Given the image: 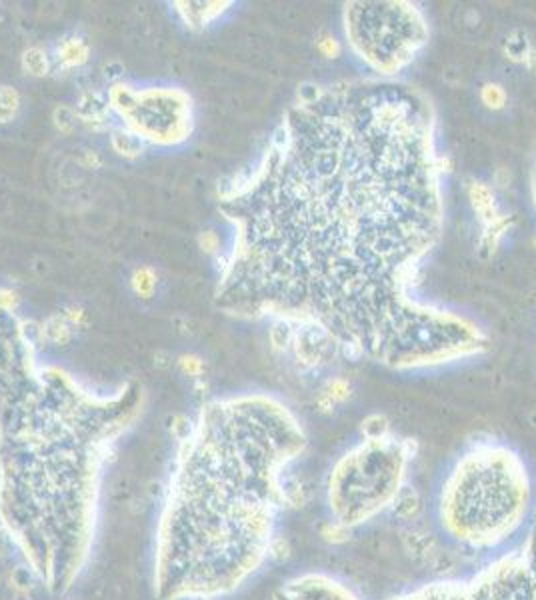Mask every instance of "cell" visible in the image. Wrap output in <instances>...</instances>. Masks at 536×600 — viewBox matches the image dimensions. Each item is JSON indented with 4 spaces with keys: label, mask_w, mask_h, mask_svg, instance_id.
I'll return each instance as SVG.
<instances>
[{
    "label": "cell",
    "mask_w": 536,
    "mask_h": 600,
    "mask_svg": "<svg viewBox=\"0 0 536 600\" xmlns=\"http://www.w3.org/2000/svg\"><path fill=\"white\" fill-rule=\"evenodd\" d=\"M415 454V440L395 434L378 440L363 438L343 452L324 482L333 520L354 530L393 509L406 487L408 464Z\"/></svg>",
    "instance_id": "obj_5"
},
{
    "label": "cell",
    "mask_w": 536,
    "mask_h": 600,
    "mask_svg": "<svg viewBox=\"0 0 536 600\" xmlns=\"http://www.w3.org/2000/svg\"><path fill=\"white\" fill-rule=\"evenodd\" d=\"M181 365H183L186 372H193V375L194 372H198L201 367H203V365H201V360H198V358H194V356H183Z\"/></svg>",
    "instance_id": "obj_20"
},
{
    "label": "cell",
    "mask_w": 536,
    "mask_h": 600,
    "mask_svg": "<svg viewBox=\"0 0 536 600\" xmlns=\"http://www.w3.org/2000/svg\"><path fill=\"white\" fill-rule=\"evenodd\" d=\"M290 556V549H288V542L283 539V537H276L270 544V552H268V560H274V562H284V560Z\"/></svg>",
    "instance_id": "obj_15"
},
{
    "label": "cell",
    "mask_w": 536,
    "mask_h": 600,
    "mask_svg": "<svg viewBox=\"0 0 536 600\" xmlns=\"http://www.w3.org/2000/svg\"><path fill=\"white\" fill-rule=\"evenodd\" d=\"M443 173L425 92L390 78L304 88L224 196L234 246L218 305L314 326L346 356L393 370L482 352L472 320L413 295L443 234Z\"/></svg>",
    "instance_id": "obj_1"
},
{
    "label": "cell",
    "mask_w": 536,
    "mask_h": 600,
    "mask_svg": "<svg viewBox=\"0 0 536 600\" xmlns=\"http://www.w3.org/2000/svg\"><path fill=\"white\" fill-rule=\"evenodd\" d=\"M535 510L532 478L515 448L488 440L448 468L436 497L446 539L470 552H498L525 529Z\"/></svg>",
    "instance_id": "obj_4"
},
{
    "label": "cell",
    "mask_w": 536,
    "mask_h": 600,
    "mask_svg": "<svg viewBox=\"0 0 536 600\" xmlns=\"http://www.w3.org/2000/svg\"><path fill=\"white\" fill-rule=\"evenodd\" d=\"M535 520H536V510H535ZM535 527H536V522H535Z\"/></svg>",
    "instance_id": "obj_22"
},
{
    "label": "cell",
    "mask_w": 536,
    "mask_h": 600,
    "mask_svg": "<svg viewBox=\"0 0 536 600\" xmlns=\"http://www.w3.org/2000/svg\"><path fill=\"white\" fill-rule=\"evenodd\" d=\"M480 98H482V102H485L488 108L498 111V108L505 106L506 92L500 84H485L482 91H480Z\"/></svg>",
    "instance_id": "obj_12"
},
{
    "label": "cell",
    "mask_w": 536,
    "mask_h": 600,
    "mask_svg": "<svg viewBox=\"0 0 536 600\" xmlns=\"http://www.w3.org/2000/svg\"><path fill=\"white\" fill-rule=\"evenodd\" d=\"M304 448L303 422L270 395L203 407L181 440L156 520V599H223L263 569L280 514L303 502L288 470Z\"/></svg>",
    "instance_id": "obj_2"
},
{
    "label": "cell",
    "mask_w": 536,
    "mask_h": 600,
    "mask_svg": "<svg viewBox=\"0 0 536 600\" xmlns=\"http://www.w3.org/2000/svg\"><path fill=\"white\" fill-rule=\"evenodd\" d=\"M350 534H353V530L333 519L328 520V522H324L323 527H320V537L326 542H330V544H343V542L350 539Z\"/></svg>",
    "instance_id": "obj_11"
},
{
    "label": "cell",
    "mask_w": 536,
    "mask_h": 600,
    "mask_svg": "<svg viewBox=\"0 0 536 600\" xmlns=\"http://www.w3.org/2000/svg\"><path fill=\"white\" fill-rule=\"evenodd\" d=\"M388 600H536V527L465 579H440Z\"/></svg>",
    "instance_id": "obj_7"
},
{
    "label": "cell",
    "mask_w": 536,
    "mask_h": 600,
    "mask_svg": "<svg viewBox=\"0 0 536 600\" xmlns=\"http://www.w3.org/2000/svg\"><path fill=\"white\" fill-rule=\"evenodd\" d=\"M79 49H81V44H79V42H71V44H66V46H64V51H62V61H71V62L84 61V54H86V51H79Z\"/></svg>",
    "instance_id": "obj_18"
},
{
    "label": "cell",
    "mask_w": 536,
    "mask_h": 600,
    "mask_svg": "<svg viewBox=\"0 0 536 600\" xmlns=\"http://www.w3.org/2000/svg\"><path fill=\"white\" fill-rule=\"evenodd\" d=\"M323 395H326V397L330 398L334 405H336V402H344L346 398L350 397V387H348V382L343 380V378H333L323 390Z\"/></svg>",
    "instance_id": "obj_13"
},
{
    "label": "cell",
    "mask_w": 536,
    "mask_h": 600,
    "mask_svg": "<svg viewBox=\"0 0 536 600\" xmlns=\"http://www.w3.org/2000/svg\"><path fill=\"white\" fill-rule=\"evenodd\" d=\"M344 34L350 51L370 71L390 78L425 49L428 24L410 2H348Z\"/></svg>",
    "instance_id": "obj_6"
},
{
    "label": "cell",
    "mask_w": 536,
    "mask_h": 600,
    "mask_svg": "<svg viewBox=\"0 0 536 600\" xmlns=\"http://www.w3.org/2000/svg\"><path fill=\"white\" fill-rule=\"evenodd\" d=\"M390 510L400 520H415L420 514V510H423V499L416 492V489L406 484L405 489L400 490V494L396 497L395 504H393Z\"/></svg>",
    "instance_id": "obj_9"
},
{
    "label": "cell",
    "mask_w": 536,
    "mask_h": 600,
    "mask_svg": "<svg viewBox=\"0 0 536 600\" xmlns=\"http://www.w3.org/2000/svg\"><path fill=\"white\" fill-rule=\"evenodd\" d=\"M141 392L101 397L36 362L12 316H0V529L51 594L91 560L112 447L138 415Z\"/></svg>",
    "instance_id": "obj_3"
},
{
    "label": "cell",
    "mask_w": 536,
    "mask_h": 600,
    "mask_svg": "<svg viewBox=\"0 0 536 600\" xmlns=\"http://www.w3.org/2000/svg\"><path fill=\"white\" fill-rule=\"evenodd\" d=\"M273 600H363L346 582L324 572H304L283 582Z\"/></svg>",
    "instance_id": "obj_8"
},
{
    "label": "cell",
    "mask_w": 536,
    "mask_h": 600,
    "mask_svg": "<svg viewBox=\"0 0 536 600\" xmlns=\"http://www.w3.org/2000/svg\"><path fill=\"white\" fill-rule=\"evenodd\" d=\"M318 49H320L328 59L338 56V52H340V46H338V42L334 41V39H324V41H320L318 42Z\"/></svg>",
    "instance_id": "obj_19"
},
{
    "label": "cell",
    "mask_w": 536,
    "mask_h": 600,
    "mask_svg": "<svg viewBox=\"0 0 536 600\" xmlns=\"http://www.w3.org/2000/svg\"><path fill=\"white\" fill-rule=\"evenodd\" d=\"M152 276L148 270H138L136 275H134V288H136V293H141V295H146V293H151L152 288Z\"/></svg>",
    "instance_id": "obj_17"
},
{
    "label": "cell",
    "mask_w": 536,
    "mask_h": 600,
    "mask_svg": "<svg viewBox=\"0 0 536 600\" xmlns=\"http://www.w3.org/2000/svg\"><path fill=\"white\" fill-rule=\"evenodd\" d=\"M360 434L365 440H378L390 437V422L385 415H370L360 422Z\"/></svg>",
    "instance_id": "obj_10"
},
{
    "label": "cell",
    "mask_w": 536,
    "mask_h": 600,
    "mask_svg": "<svg viewBox=\"0 0 536 600\" xmlns=\"http://www.w3.org/2000/svg\"><path fill=\"white\" fill-rule=\"evenodd\" d=\"M532 198H535V204H536V168H535V173H532Z\"/></svg>",
    "instance_id": "obj_21"
},
{
    "label": "cell",
    "mask_w": 536,
    "mask_h": 600,
    "mask_svg": "<svg viewBox=\"0 0 536 600\" xmlns=\"http://www.w3.org/2000/svg\"><path fill=\"white\" fill-rule=\"evenodd\" d=\"M19 104V98H16V92L12 91H0V118H6L11 116L14 108Z\"/></svg>",
    "instance_id": "obj_16"
},
{
    "label": "cell",
    "mask_w": 536,
    "mask_h": 600,
    "mask_svg": "<svg viewBox=\"0 0 536 600\" xmlns=\"http://www.w3.org/2000/svg\"><path fill=\"white\" fill-rule=\"evenodd\" d=\"M24 64H26V68H29L32 74H44V72H46V59H44V54H42L41 51H36V49L26 52Z\"/></svg>",
    "instance_id": "obj_14"
}]
</instances>
